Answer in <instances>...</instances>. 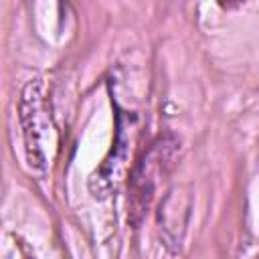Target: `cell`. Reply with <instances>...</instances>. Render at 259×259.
Listing matches in <instances>:
<instances>
[{
  "mask_svg": "<svg viewBox=\"0 0 259 259\" xmlns=\"http://www.w3.org/2000/svg\"><path fill=\"white\" fill-rule=\"evenodd\" d=\"M18 117L22 127L26 162L32 170L42 172L47 168L45 138H47V115L42 109V81L40 77L28 79L20 91L18 99Z\"/></svg>",
  "mask_w": 259,
  "mask_h": 259,
  "instance_id": "obj_1",
  "label": "cell"
}]
</instances>
